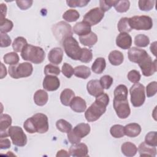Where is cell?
I'll return each mask as SVG.
<instances>
[{"instance_id":"cell-1","label":"cell","mask_w":157,"mask_h":157,"mask_svg":"<svg viewBox=\"0 0 157 157\" xmlns=\"http://www.w3.org/2000/svg\"><path fill=\"white\" fill-rule=\"evenodd\" d=\"M109 102V97L106 93H102L96 97L95 101L87 109L85 113L86 120L89 122L98 120L106 111Z\"/></svg>"},{"instance_id":"cell-2","label":"cell","mask_w":157,"mask_h":157,"mask_svg":"<svg viewBox=\"0 0 157 157\" xmlns=\"http://www.w3.org/2000/svg\"><path fill=\"white\" fill-rule=\"evenodd\" d=\"M25 129L30 134L45 133L48 130V121L47 115L37 113L28 118L23 124Z\"/></svg>"},{"instance_id":"cell-3","label":"cell","mask_w":157,"mask_h":157,"mask_svg":"<svg viewBox=\"0 0 157 157\" xmlns=\"http://www.w3.org/2000/svg\"><path fill=\"white\" fill-rule=\"evenodd\" d=\"M23 59L34 64L42 63L45 57L44 50L40 47L28 44L21 52Z\"/></svg>"},{"instance_id":"cell-4","label":"cell","mask_w":157,"mask_h":157,"mask_svg":"<svg viewBox=\"0 0 157 157\" xmlns=\"http://www.w3.org/2000/svg\"><path fill=\"white\" fill-rule=\"evenodd\" d=\"M64 52L67 56L74 60H79L82 48L77 40L72 36L66 38L62 42Z\"/></svg>"},{"instance_id":"cell-5","label":"cell","mask_w":157,"mask_h":157,"mask_svg":"<svg viewBox=\"0 0 157 157\" xmlns=\"http://www.w3.org/2000/svg\"><path fill=\"white\" fill-rule=\"evenodd\" d=\"M33 71V65L27 62L11 65L9 67V74L15 79L28 77L32 74Z\"/></svg>"},{"instance_id":"cell-6","label":"cell","mask_w":157,"mask_h":157,"mask_svg":"<svg viewBox=\"0 0 157 157\" xmlns=\"http://www.w3.org/2000/svg\"><path fill=\"white\" fill-rule=\"evenodd\" d=\"M131 102L134 107H140L145 100V93L144 86L140 83H134L129 90Z\"/></svg>"},{"instance_id":"cell-7","label":"cell","mask_w":157,"mask_h":157,"mask_svg":"<svg viewBox=\"0 0 157 157\" xmlns=\"http://www.w3.org/2000/svg\"><path fill=\"white\" fill-rule=\"evenodd\" d=\"M52 32L56 39L61 43L66 38L72 36L71 26L63 21L55 24L52 26Z\"/></svg>"},{"instance_id":"cell-8","label":"cell","mask_w":157,"mask_h":157,"mask_svg":"<svg viewBox=\"0 0 157 157\" xmlns=\"http://www.w3.org/2000/svg\"><path fill=\"white\" fill-rule=\"evenodd\" d=\"M131 29L136 30H150L153 27V20L151 17L146 15L134 16L129 18Z\"/></svg>"},{"instance_id":"cell-9","label":"cell","mask_w":157,"mask_h":157,"mask_svg":"<svg viewBox=\"0 0 157 157\" xmlns=\"http://www.w3.org/2000/svg\"><path fill=\"white\" fill-rule=\"evenodd\" d=\"M9 136L11 138L13 145L24 147L27 143V137L21 128L18 126H10L9 129Z\"/></svg>"},{"instance_id":"cell-10","label":"cell","mask_w":157,"mask_h":157,"mask_svg":"<svg viewBox=\"0 0 157 157\" xmlns=\"http://www.w3.org/2000/svg\"><path fill=\"white\" fill-rule=\"evenodd\" d=\"M104 17V12L100 7H95L90 10L83 17V21L90 26L99 23Z\"/></svg>"},{"instance_id":"cell-11","label":"cell","mask_w":157,"mask_h":157,"mask_svg":"<svg viewBox=\"0 0 157 157\" xmlns=\"http://www.w3.org/2000/svg\"><path fill=\"white\" fill-rule=\"evenodd\" d=\"M138 64L141 69L142 74L146 77L152 75L157 71L156 59L153 61L149 55L143 59Z\"/></svg>"},{"instance_id":"cell-12","label":"cell","mask_w":157,"mask_h":157,"mask_svg":"<svg viewBox=\"0 0 157 157\" xmlns=\"http://www.w3.org/2000/svg\"><path fill=\"white\" fill-rule=\"evenodd\" d=\"M113 108L117 116L121 119L128 118L131 113V109L128 99L115 100L113 99Z\"/></svg>"},{"instance_id":"cell-13","label":"cell","mask_w":157,"mask_h":157,"mask_svg":"<svg viewBox=\"0 0 157 157\" xmlns=\"http://www.w3.org/2000/svg\"><path fill=\"white\" fill-rule=\"evenodd\" d=\"M128 55L130 61L137 64H139L143 59L148 55L145 50L137 47L131 48L128 51Z\"/></svg>"},{"instance_id":"cell-14","label":"cell","mask_w":157,"mask_h":157,"mask_svg":"<svg viewBox=\"0 0 157 157\" xmlns=\"http://www.w3.org/2000/svg\"><path fill=\"white\" fill-rule=\"evenodd\" d=\"M60 86L59 78L56 75H47L45 77L43 80V88L48 91H53Z\"/></svg>"},{"instance_id":"cell-15","label":"cell","mask_w":157,"mask_h":157,"mask_svg":"<svg viewBox=\"0 0 157 157\" xmlns=\"http://www.w3.org/2000/svg\"><path fill=\"white\" fill-rule=\"evenodd\" d=\"M71 156L74 157H85L88 156V149L86 144L83 143H78L71 145L69 150Z\"/></svg>"},{"instance_id":"cell-16","label":"cell","mask_w":157,"mask_h":157,"mask_svg":"<svg viewBox=\"0 0 157 157\" xmlns=\"http://www.w3.org/2000/svg\"><path fill=\"white\" fill-rule=\"evenodd\" d=\"M12 118L8 114H1L0 117L1 138L9 136V129L11 126Z\"/></svg>"},{"instance_id":"cell-17","label":"cell","mask_w":157,"mask_h":157,"mask_svg":"<svg viewBox=\"0 0 157 157\" xmlns=\"http://www.w3.org/2000/svg\"><path fill=\"white\" fill-rule=\"evenodd\" d=\"M86 88L88 93L94 97H97L104 93V88L98 80H90L87 83Z\"/></svg>"},{"instance_id":"cell-18","label":"cell","mask_w":157,"mask_h":157,"mask_svg":"<svg viewBox=\"0 0 157 157\" xmlns=\"http://www.w3.org/2000/svg\"><path fill=\"white\" fill-rule=\"evenodd\" d=\"M116 44L122 49H129L132 44L131 36L128 33H120L116 38Z\"/></svg>"},{"instance_id":"cell-19","label":"cell","mask_w":157,"mask_h":157,"mask_svg":"<svg viewBox=\"0 0 157 157\" xmlns=\"http://www.w3.org/2000/svg\"><path fill=\"white\" fill-rule=\"evenodd\" d=\"M63 51L61 48L55 47L52 48L48 53V61L54 64L58 65L60 64L63 60Z\"/></svg>"},{"instance_id":"cell-20","label":"cell","mask_w":157,"mask_h":157,"mask_svg":"<svg viewBox=\"0 0 157 157\" xmlns=\"http://www.w3.org/2000/svg\"><path fill=\"white\" fill-rule=\"evenodd\" d=\"M70 107L75 112H83L86 108L85 101L79 96H75L70 103Z\"/></svg>"},{"instance_id":"cell-21","label":"cell","mask_w":157,"mask_h":157,"mask_svg":"<svg viewBox=\"0 0 157 157\" xmlns=\"http://www.w3.org/2000/svg\"><path fill=\"white\" fill-rule=\"evenodd\" d=\"M138 151L140 156H155L156 155V147L150 146L145 142H142L138 148Z\"/></svg>"},{"instance_id":"cell-22","label":"cell","mask_w":157,"mask_h":157,"mask_svg":"<svg viewBox=\"0 0 157 157\" xmlns=\"http://www.w3.org/2000/svg\"><path fill=\"white\" fill-rule=\"evenodd\" d=\"M140 126L136 123H132L124 126V135L129 137H135L138 136L141 132Z\"/></svg>"},{"instance_id":"cell-23","label":"cell","mask_w":157,"mask_h":157,"mask_svg":"<svg viewBox=\"0 0 157 157\" xmlns=\"http://www.w3.org/2000/svg\"><path fill=\"white\" fill-rule=\"evenodd\" d=\"M73 31L74 33L79 36H85L91 32V26L84 21L77 23L73 27Z\"/></svg>"},{"instance_id":"cell-24","label":"cell","mask_w":157,"mask_h":157,"mask_svg":"<svg viewBox=\"0 0 157 157\" xmlns=\"http://www.w3.org/2000/svg\"><path fill=\"white\" fill-rule=\"evenodd\" d=\"M90 130L91 128L90 124L88 123H82L76 125L72 131L78 137L82 139L89 134Z\"/></svg>"},{"instance_id":"cell-25","label":"cell","mask_w":157,"mask_h":157,"mask_svg":"<svg viewBox=\"0 0 157 157\" xmlns=\"http://www.w3.org/2000/svg\"><path fill=\"white\" fill-rule=\"evenodd\" d=\"M122 153L128 157L134 156L137 152V148L135 144L130 142H126L121 145Z\"/></svg>"},{"instance_id":"cell-26","label":"cell","mask_w":157,"mask_h":157,"mask_svg":"<svg viewBox=\"0 0 157 157\" xmlns=\"http://www.w3.org/2000/svg\"><path fill=\"white\" fill-rule=\"evenodd\" d=\"M48 99L47 93L43 90H39L34 94V101L39 106H43L46 104Z\"/></svg>"},{"instance_id":"cell-27","label":"cell","mask_w":157,"mask_h":157,"mask_svg":"<svg viewBox=\"0 0 157 157\" xmlns=\"http://www.w3.org/2000/svg\"><path fill=\"white\" fill-rule=\"evenodd\" d=\"M79 40L80 43L85 46L88 47H92L98 41V37L97 35L93 33V32H90L89 34L83 36H80L79 37Z\"/></svg>"},{"instance_id":"cell-28","label":"cell","mask_w":157,"mask_h":157,"mask_svg":"<svg viewBox=\"0 0 157 157\" xmlns=\"http://www.w3.org/2000/svg\"><path fill=\"white\" fill-rule=\"evenodd\" d=\"M109 62L113 66L120 65L124 60L123 53L118 50H113L109 55Z\"/></svg>"},{"instance_id":"cell-29","label":"cell","mask_w":157,"mask_h":157,"mask_svg":"<svg viewBox=\"0 0 157 157\" xmlns=\"http://www.w3.org/2000/svg\"><path fill=\"white\" fill-rule=\"evenodd\" d=\"M75 97L74 92L69 88L64 89L61 93L60 100L63 105L69 106L72 99Z\"/></svg>"},{"instance_id":"cell-30","label":"cell","mask_w":157,"mask_h":157,"mask_svg":"<svg viewBox=\"0 0 157 157\" xmlns=\"http://www.w3.org/2000/svg\"><path fill=\"white\" fill-rule=\"evenodd\" d=\"M114 99L115 100H125L128 98V88L124 85H119L114 90Z\"/></svg>"},{"instance_id":"cell-31","label":"cell","mask_w":157,"mask_h":157,"mask_svg":"<svg viewBox=\"0 0 157 157\" xmlns=\"http://www.w3.org/2000/svg\"><path fill=\"white\" fill-rule=\"evenodd\" d=\"M105 66L106 63L105 59L102 57H99L97 58L93 63L91 66V69L93 72L100 74L103 72V71L105 69Z\"/></svg>"},{"instance_id":"cell-32","label":"cell","mask_w":157,"mask_h":157,"mask_svg":"<svg viewBox=\"0 0 157 157\" xmlns=\"http://www.w3.org/2000/svg\"><path fill=\"white\" fill-rule=\"evenodd\" d=\"M74 75L78 78L86 79L91 75L90 69L84 65H80L74 68Z\"/></svg>"},{"instance_id":"cell-33","label":"cell","mask_w":157,"mask_h":157,"mask_svg":"<svg viewBox=\"0 0 157 157\" xmlns=\"http://www.w3.org/2000/svg\"><path fill=\"white\" fill-rule=\"evenodd\" d=\"M27 45L28 43L25 38L23 37H17L13 42L12 48L15 52H21Z\"/></svg>"},{"instance_id":"cell-34","label":"cell","mask_w":157,"mask_h":157,"mask_svg":"<svg viewBox=\"0 0 157 157\" xmlns=\"http://www.w3.org/2000/svg\"><path fill=\"white\" fill-rule=\"evenodd\" d=\"M80 17L78 11L74 9H69L63 15V18L68 22H74L77 21Z\"/></svg>"},{"instance_id":"cell-35","label":"cell","mask_w":157,"mask_h":157,"mask_svg":"<svg viewBox=\"0 0 157 157\" xmlns=\"http://www.w3.org/2000/svg\"><path fill=\"white\" fill-rule=\"evenodd\" d=\"M117 28L118 31L120 33H128L129 32H131L132 29L129 25V18H127V17L121 18L118 23Z\"/></svg>"},{"instance_id":"cell-36","label":"cell","mask_w":157,"mask_h":157,"mask_svg":"<svg viewBox=\"0 0 157 157\" xmlns=\"http://www.w3.org/2000/svg\"><path fill=\"white\" fill-rule=\"evenodd\" d=\"M4 61L6 64L11 65H15L18 64L19 61V56L16 52H10L6 53L3 56Z\"/></svg>"},{"instance_id":"cell-37","label":"cell","mask_w":157,"mask_h":157,"mask_svg":"<svg viewBox=\"0 0 157 157\" xmlns=\"http://www.w3.org/2000/svg\"><path fill=\"white\" fill-rule=\"evenodd\" d=\"M150 44L149 37L144 34H138L134 38V44L139 47H145Z\"/></svg>"},{"instance_id":"cell-38","label":"cell","mask_w":157,"mask_h":157,"mask_svg":"<svg viewBox=\"0 0 157 157\" xmlns=\"http://www.w3.org/2000/svg\"><path fill=\"white\" fill-rule=\"evenodd\" d=\"M56 126L59 131L66 133H68L72 128V126L71 123L63 119L58 120L56 123Z\"/></svg>"},{"instance_id":"cell-39","label":"cell","mask_w":157,"mask_h":157,"mask_svg":"<svg viewBox=\"0 0 157 157\" xmlns=\"http://www.w3.org/2000/svg\"><path fill=\"white\" fill-rule=\"evenodd\" d=\"M110 132L115 138H121L124 136V126L121 124H115L110 128Z\"/></svg>"},{"instance_id":"cell-40","label":"cell","mask_w":157,"mask_h":157,"mask_svg":"<svg viewBox=\"0 0 157 157\" xmlns=\"http://www.w3.org/2000/svg\"><path fill=\"white\" fill-rule=\"evenodd\" d=\"M13 26L12 21L7 18L1 19L0 21V31L1 33H6L10 32Z\"/></svg>"},{"instance_id":"cell-41","label":"cell","mask_w":157,"mask_h":157,"mask_svg":"<svg viewBox=\"0 0 157 157\" xmlns=\"http://www.w3.org/2000/svg\"><path fill=\"white\" fill-rule=\"evenodd\" d=\"M130 7V2L127 0L118 1L114 7L117 12L120 13H124L128 10Z\"/></svg>"},{"instance_id":"cell-42","label":"cell","mask_w":157,"mask_h":157,"mask_svg":"<svg viewBox=\"0 0 157 157\" xmlns=\"http://www.w3.org/2000/svg\"><path fill=\"white\" fill-rule=\"evenodd\" d=\"M93 58L92 51L90 49L86 48H82V53L80 58V61L82 63H90Z\"/></svg>"},{"instance_id":"cell-43","label":"cell","mask_w":157,"mask_h":157,"mask_svg":"<svg viewBox=\"0 0 157 157\" xmlns=\"http://www.w3.org/2000/svg\"><path fill=\"white\" fill-rule=\"evenodd\" d=\"M155 1L150 0H140L138 2L139 7L141 10L149 11L154 7Z\"/></svg>"},{"instance_id":"cell-44","label":"cell","mask_w":157,"mask_h":157,"mask_svg":"<svg viewBox=\"0 0 157 157\" xmlns=\"http://www.w3.org/2000/svg\"><path fill=\"white\" fill-rule=\"evenodd\" d=\"M145 142L153 147L157 146V139H156V132L150 131L147 133L145 137Z\"/></svg>"},{"instance_id":"cell-45","label":"cell","mask_w":157,"mask_h":157,"mask_svg":"<svg viewBox=\"0 0 157 157\" xmlns=\"http://www.w3.org/2000/svg\"><path fill=\"white\" fill-rule=\"evenodd\" d=\"M60 73V69L58 66H54L53 64H49L45 66L44 74L45 75H58Z\"/></svg>"},{"instance_id":"cell-46","label":"cell","mask_w":157,"mask_h":157,"mask_svg":"<svg viewBox=\"0 0 157 157\" xmlns=\"http://www.w3.org/2000/svg\"><path fill=\"white\" fill-rule=\"evenodd\" d=\"M113 81V78L111 76L109 75H105L101 77L99 82L104 89L108 90L111 86Z\"/></svg>"},{"instance_id":"cell-47","label":"cell","mask_w":157,"mask_h":157,"mask_svg":"<svg viewBox=\"0 0 157 157\" xmlns=\"http://www.w3.org/2000/svg\"><path fill=\"white\" fill-rule=\"evenodd\" d=\"M157 91V82L153 81L148 83L146 87V94L147 97L150 98L155 96Z\"/></svg>"},{"instance_id":"cell-48","label":"cell","mask_w":157,"mask_h":157,"mask_svg":"<svg viewBox=\"0 0 157 157\" xmlns=\"http://www.w3.org/2000/svg\"><path fill=\"white\" fill-rule=\"evenodd\" d=\"M118 1H111V0H107V1H104V0H101L99 1V5H100V8L101 10H102L104 12H106L109 10L112 7L115 6V5L117 3Z\"/></svg>"},{"instance_id":"cell-49","label":"cell","mask_w":157,"mask_h":157,"mask_svg":"<svg viewBox=\"0 0 157 157\" xmlns=\"http://www.w3.org/2000/svg\"><path fill=\"white\" fill-rule=\"evenodd\" d=\"M61 72L64 76L67 78H71L73 74H74V69L69 64L64 63L62 66Z\"/></svg>"},{"instance_id":"cell-50","label":"cell","mask_w":157,"mask_h":157,"mask_svg":"<svg viewBox=\"0 0 157 157\" xmlns=\"http://www.w3.org/2000/svg\"><path fill=\"white\" fill-rule=\"evenodd\" d=\"M127 77L128 80L131 82L136 83H138L140 81L141 75L139 71L136 70H131L128 72Z\"/></svg>"},{"instance_id":"cell-51","label":"cell","mask_w":157,"mask_h":157,"mask_svg":"<svg viewBox=\"0 0 157 157\" xmlns=\"http://www.w3.org/2000/svg\"><path fill=\"white\" fill-rule=\"evenodd\" d=\"M90 2L88 0H74V1H66V3L69 7H82L86 6Z\"/></svg>"},{"instance_id":"cell-52","label":"cell","mask_w":157,"mask_h":157,"mask_svg":"<svg viewBox=\"0 0 157 157\" xmlns=\"http://www.w3.org/2000/svg\"><path fill=\"white\" fill-rule=\"evenodd\" d=\"M17 6L21 10H26L29 9L33 4V1L31 0H25V1H16Z\"/></svg>"},{"instance_id":"cell-53","label":"cell","mask_w":157,"mask_h":157,"mask_svg":"<svg viewBox=\"0 0 157 157\" xmlns=\"http://www.w3.org/2000/svg\"><path fill=\"white\" fill-rule=\"evenodd\" d=\"M10 37L6 33H1V47H7L11 44Z\"/></svg>"},{"instance_id":"cell-54","label":"cell","mask_w":157,"mask_h":157,"mask_svg":"<svg viewBox=\"0 0 157 157\" xmlns=\"http://www.w3.org/2000/svg\"><path fill=\"white\" fill-rule=\"evenodd\" d=\"M67 139L69 141L70 143H71L72 144H78L81 141V139H80L79 137H78L72 131V129L67 133Z\"/></svg>"},{"instance_id":"cell-55","label":"cell","mask_w":157,"mask_h":157,"mask_svg":"<svg viewBox=\"0 0 157 157\" xmlns=\"http://www.w3.org/2000/svg\"><path fill=\"white\" fill-rule=\"evenodd\" d=\"M11 144L10 140L5 137L1 138L0 140V148L1 149H7L10 147Z\"/></svg>"},{"instance_id":"cell-56","label":"cell","mask_w":157,"mask_h":157,"mask_svg":"<svg viewBox=\"0 0 157 157\" xmlns=\"http://www.w3.org/2000/svg\"><path fill=\"white\" fill-rule=\"evenodd\" d=\"M6 13H7V6H6V4L3 3L1 4V19L5 18Z\"/></svg>"},{"instance_id":"cell-57","label":"cell","mask_w":157,"mask_h":157,"mask_svg":"<svg viewBox=\"0 0 157 157\" xmlns=\"http://www.w3.org/2000/svg\"><path fill=\"white\" fill-rule=\"evenodd\" d=\"M56 156L58 157V156H69L71 155L69 153L66 151L65 150H61L57 152Z\"/></svg>"},{"instance_id":"cell-58","label":"cell","mask_w":157,"mask_h":157,"mask_svg":"<svg viewBox=\"0 0 157 157\" xmlns=\"http://www.w3.org/2000/svg\"><path fill=\"white\" fill-rule=\"evenodd\" d=\"M150 49L151 52L153 54V55L156 56V41L153 42L151 44Z\"/></svg>"},{"instance_id":"cell-59","label":"cell","mask_w":157,"mask_h":157,"mask_svg":"<svg viewBox=\"0 0 157 157\" xmlns=\"http://www.w3.org/2000/svg\"><path fill=\"white\" fill-rule=\"evenodd\" d=\"M7 75V71L6 66H4L2 63H1V78H3Z\"/></svg>"}]
</instances>
